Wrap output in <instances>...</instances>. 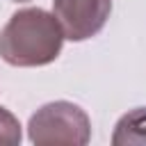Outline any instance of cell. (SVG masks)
<instances>
[{
    "instance_id": "5",
    "label": "cell",
    "mask_w": 146,
    "mask_h": 146,
    "mask_svg": "<svg viewBox=\"0 0 146 146\" xmlns=\"http://www.w3.org/2000/svg\"><path fill=\"white\" fill-rule=\"evenodd\" d=\"M21 123L18 119L0 105V146H16L21 144Z\"/></svg>"
},
{
    "instance_id": "3",
    "label": "cell",
    "mask_w": 146,
    "mask_h": 146,
    "mask_svg": "<svg viewBox=\"0 0 146 146\" xmlns=\"http://www.w3.org/2000/svg\"><path fill=\"white\" fill-rule=\"evenodd\" d=\"M110 11L112 0H52V14L71 41L96 36L105 27Z\"/></svg>"
},
{
    "instance_id": "6",
    "label": "cell",
    "mask_w": 146,
    "mask_h": 146,
    "mask_svg": "<svg viewBox=\"0 0 146 146\" xmlns=\"http://www.w3.org/2000/svg\"><path fill=\"white\" fill-rule=\"evenodd\" d=\"M14 2H30V0H14Z\"/></svg>"
},
{
    "instance_id": "2",
    "label": "cell",
    "mask_w": 146,
    "mask_h": 146,
    "mask_svg": "<svg viewBox=\"0 0 146 146\" xmlns=\"http://www.w3.org/2000/svg\"><path fill=\"white\" fill-rule=\"evenodd\" d=\"M27 137L36 146H84L91 139V121L80 105L55 100L30 116Z\"/></svg>"
},
{
    "instance_id": "4",
    "label": "cell",
    "mask_w": 146,
    "mask_h": 146,
    "mask_svg": "<svg viewBox=\"0 0 146 146\" xmlns=\"http://www.w3.org/2000/svg\"><path fill=\"white\" fill-rule=\"evenodd\" d=\"M114 146H144L146 144V107H135L128 114H123L112 135Z\"/></svg>"
},
{
    "instance_id": "1",
    "label": "cell",
    "mask_w": 146,
    "mask_h": 146,
    "mask_svg": "<svg viewBox=\"0 0 146 146\" xmlns=\"http://www.w3.org/2000/svg\"><path fill=\"white\" fill-rule=\"evenodd\" d=\"M64 39L55 14L41 7L18 9L0 30V57L9 66H46L59 57Z\"/></svg>"
}]
</instances>
